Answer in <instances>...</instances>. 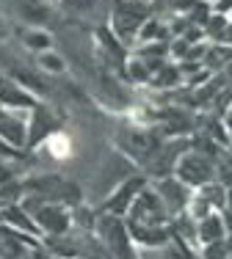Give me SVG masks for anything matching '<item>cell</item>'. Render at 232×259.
<instances>
[{
	"label": "cell",
	"mask_w": 232,
	"mask_h": 259,
	"mask_svg": "<svg viewBox=\"0 0 232 259\" xmlns=\"http://www.w3.org/2000/svg\"><path fill=\"white\" fill-rule=\"evenodd\" d=\"M17 9H20L22 20L30 22V28H42V22L50 20V6L45 0H20Z\"/></svg>",
	"instance_id": "obj_12"
},
{
	"label": "cell",
	"mask_w": 232,
	"mask_h": 259,
	"mask_svg": "<svg viewBox=\"0 0 232 259\" xmlns=\"http://www.w3.org/2000/svg\"><path fill=\"white\" fill-rule=\"evenodd\" d=\"M224 209L232 212V188H227V207H224Z\"/></svg>",
	"instance_id": "obj_18"
},
{
	"label": "cell",
	"mask_w": 232,
	"mask_h": 259,
	"mask_svg": "<svg viewBox=\"0 0 232 259\" xmlns=\"http://www.w3.org/2000/svg\"><path fill=\"white\" fill-rule=\"evenodd\" d=\"M22 45L39 55V53L53 50V36L47 33L45 28H25V33H22Z\"/></svg>",
	"instance_id": "obj_13"
},
{
	"label": "cell",
	"mask_w": 232,
	"mask_h": 259,
	"mask_svg": "<svg viewBox=\"0 0 232 259\" xmlns=\"http://www.w3.org/2000/svg\"><path fill=\"white\" fill-rule=\"evenodd\" d=\"M141 190H144V180H127L113 196H108L105 209L111 215H116V218H119V215H125V212H130L133 201L138 199V193H141Z\"/></svg>",
	"instance_id": "obj_7"
},
{
	"label": "cell",
	"mask_w": 232,
	"mask_h": 259,
	"mask_svg": "<svg viewBox=\"0 0 232 259\" xmlns=\"http://www.w3.org/2000/svg\"><path fill=\"white\" fill-rule=\"evenodd\" d=\"M3 30H6V25H3V20H0V33H3Z\"/></svg>",
	"instance_id": "obj_19"
},
{
	"label": "cell",
	"mask_w": 232,
	"mask_h": 259,
	"mask_svg": "<svg viewBox=\"0 0 232 259\" xmlns=\"http://www.w3.org/2000/svg\"><path fill=\"white\" fill-rule=\"evenodd\" d=\"M216 174H218L216 160L202 155V152H197V149L182 152L180 160H177V165H174V177H177L182 185H188L191 190H194V188L202 190L205 185L216 182Z\"/></svg>",
	"instance_id": "obj_1"
},
{
	"label": "cell",
	"mask_w": 232,
	"mask_h": 259,
	"mask_svg": "<svg viewBox=\"0 0 232 259\" xmlns=\"http://www.w3.org/2000/svg\"><path fill=\"white\" fill-rule=\"evenodd\" d=\"M100 234H102V240H105L111 254H116L119 259H133V254H130V229H125V224H122L116 215H108V218L100 221Z\"/></svg>",
	"instance_id": "obj_5"
},
{
	"label": "cell",
	"mask_w": 232,
	"mask_h": 259,
	"mask_svg": "<svg viewBox=\"0 0 232 259\" xmlns=\"http://www.w3.org/2000/svg\"><path fill=\"white\" fill-rule=\"evenodd\" d=\"M25 124L20 121V116L14 113H0V138L11 146H25Z\"/></svg>",
	"instance_id": "obj_11"
},
{
	"label": "cell",
	"mask_w": 232,
	"mask_h": 259,
	"mask_svg": "<svg viewBox=\"0 0 232 259\" xmlns=\"http://www.w3.org/2000/svg\"><path fill=\"white\" fill-rule=\"evenodd\" d=\"M127 75H130V80H136V83H149V80H152V69H149L146 61L136 58V61L127 64Z\"/></svg>",
	"instance_id": "obj_15"
},
{
	"label": "cell",
	"mask_w": 232,
	"mask_h": 259,
	"mask_svg": "<svg viewBox=\"0 0 232 259\" xmlns=\"http://www.w3.org/2000/svg\"><path fill=\"white\" fill-rule=\"evenodd\" d=\"M0 105H9V108H36V97L22 89L14 77H0Z\"/></svg>",
	"instance_id": "obj_8"
},
{
	"label": "cell",
	"mask_w": 232,
	"mask_h": 259,
	"mask_svg": "<svg viewBox=\"0 0 232 259\" xmlns=\"http://www.w3.org/2000/svg\"><path fill=\"white\" fill-rule=\"evenodd\" d=\"M227 224H224V215L221 212H213L207 215V218L197 221V237L202 245H213V243H224L227 240Z\"/></svg>",
	"instance_id": "obj_9"
},
{
	"label": "cell",
	"mask_w": 232,
	"mask_h": 259,
	"mask_svg": "<svg viewBox=\"0 0 232 259\" xmlns=\"http://www.w3.org/2000/svg\"><path fill=\"white\" fill-rule=\"evenodd\" d=\"M22 259H53V256H47V254H39L36 248H30V251H28V254L22 256Z\"/></svg>",
	"instance_id": "obj_17"
},
{
	"label": "cell",
	"mask_w": 232,
	"mask_h": 259,
	"mask_svg": "<svg viewBox=\"0 0 232 259\" xmlns=\"http://www.w3.org/2000/svg\"><path fill=\"white\" fill-rule=\"evenodd\" d=\"M33 218H36V226L47 234H64V229L69 226V212L58 204H50V201H45L36 209Z\"/></svg>",
	"instance_id": "obj_6"
},
{
	"label": "cell",
	"mask_w": 232,
	"mask_h": 259,
	"mask_svg": "<svg viewBox=\"0 0 232 259\" xmlns=\"http://www.w3.org/2000/svg\"><path fill=\"white\" fill-rule=\"evenodd\" d=\"M127 229H130V240H136V243H141V245L158 248V245L169 243V229L166 226H144V224H133L130 221Z\"/></svg>",
	"instance_id": "obj_10"
},
{
	"label": "cell",
	"mask_w": 232,
	"mask_h": 259,
	"mask_svg": "<svg viewBox=\"0 0 232 259\" xmlns=\"http://www.w3.org/2000/svg\"><path fill=\"white\" fill-rule=\"evenodd\" d=\"M119 146L127 152L133 160L138 163H152V157L158 155V138L146 130H127V133L119 135Z\"/></svg>",
	"instance_id": "obj_3"
},
{
	"label": "cell",
	"mask_w": 232,
	"mask_h": 259,
	"mask_svg": "<svg viewBox=\"0 0 232 259\" xmlns=\"http://www.w3.org/2000/svg\"><path fill=\"white\" fill-rule=\"evenodd\" d=\"M36 61H39V69L42 72H50V75H61V72H66V61L61 58L56 50L39 53V55H36Z\"/></svg>",
	"instance_id": "obj_14"
},
{
	"label": "cell",
	"mask_w": 232,
	"mask_h": 259,
	"mask_svg": "<svg viewBox=\"0 0 232 259\" xmlns=\"http://www.w3.org/2000/svg\"><path fill=\"white\" fill-rule=\"evenodd\" d=\"M169 218H172V215H169L163 199L158 196V190H149V188H144L141 193H138V199L133 201V207H130V221H133V224L166 226Z\"/></svg>",
	"instance_id": "obj_2"
},
{
	"label": "cell",
	"mask_w": 232,
	"mask_h": 259,
	"mask_svg": "<svg viewBox=\"0 0 232 259\" xmlns=\"http://www.w3.org/2000/svg\"><path fill=\"white\" fill-rule=\"evenodd\" d=\"M229 259H232V256H229Z\"/></svg>",
	"instance_id": "obj_20"
},
{
	"label": "cell",
	"mask_w": 232,
	"mask_h": 259,
	"mask_svg": "<svg viewBox=\"0 0 232 259\" xmlns=\"http://www.w3.org/2000/svg\"><path fill=\"white\" fill-rule=\"evenodd\" d=\"M20 185H0V209H9L20 204Z\"/></svg>",
	"instance_id": "obj_16"
},
{
	"label": "cell",
	"mask_w": 232,
	"mask_h": 259,
	"mask_svg": "<svg viewBox=\"0 0 232 259\" xmlns=\"http://www.w3.org/2000/svg\"><path fill=\"white\" fill-rule=\"evenodd\" d=\"M158 196L163 199V204H166L169 209V215H182L188 209V204H191V199H194V193H191V188L188 185H182L177 177H163L161 182H158Z\"/></svg>",
	"instance_id": "obj_4"
}]
</instances>
